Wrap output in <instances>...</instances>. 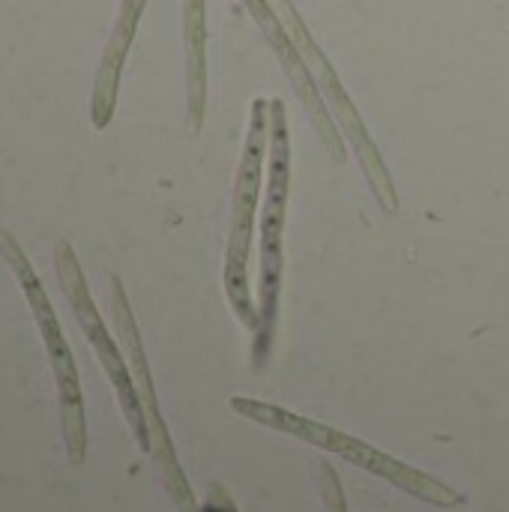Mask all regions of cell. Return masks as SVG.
Returning a JSON list of instances; mask_svg holds the SVG:
<instances>
[{
  "label": "cell",
  "mask_w": 509,
  "mask_h": 512,
  "mask_svg": "<svg viewBox=\"0 0 509 512\" xmlns=\"http://www.w3.org/2000/svg\"><path fill=\"white\" fill-rule=\"evenodd\" d=\"M222 512H234V507L231 504H222Z\"/></svg>",
  "instance_id": "12"
},
{
  "label": "cell",
  "mask_w": 509,
  "mask_h": 512,
  "mask_svg": "<svg viewBox=\"0 0 509 512\" xmlns=\"http://www.w3.org/2000/svg\"><path fill=\"white\" fill-rule=\"evenodd\" d=\"M321 495H324V504H327V512H348L345 507V495H342V486L333 474L330 465H321Z\"/></svg>",
  "instance_id": "11"
},
{
  "label": "cell",
  "mask_w": 509,
  "mask_h": 512,
  "mask_svg": "<svg viewBox=\"0 0 509 512\" xmlns=\"http://www.w3.org/2000/svg\"><path fill=\"white\" fill-rule=\"evenodd\" d=\"M183 39H186V114L189 132L198 135L207 108V12L204 0H183Z\"/></svg>",
  "instance_id": "10"
},
{
  "label": "cell",
  "mask_w": 509,
  "mask_h": 512,
  "mask_svg": "<svg viewBox=\"0 0 509 512\" xmlns=\"http://www.w3.org/2000/svg\"><path fill=\"white\" fill-rule=\"evenodd\" d=\"M147 0H123L117 21L111 27L99 72H96V84H93V99H90V120L96 129H105L114 117V105H117V87H120V72L129 54V45L135 39L141 12H144Z\"/></svg>",
  "instance_id": "9"
},
{
  "label": "cell",
  "mask_w": 509,
  "mask_h": 512,
  "mask_svg": "<svg viewBox=\"0 0 509 512\" xmlns=\"http://www.w3.org/2000/svg\"><path fill=\"white\" fill-rule=\"evenodd\" d=\"M240 3L246 6V12L255 18V24L261 27V33H264L267 42L273 45V51H276L279 63L285 66V72H288V78H291L297 96H300V102L306 105L309 120H312L318 138L324 141L327 153H330L336 162H345L348 147H345V138H342V132H339V123H336V117L330 114V108H327V102H324V96H321V90H318V84H315V78H312V72H309L303 54H300V48H297L294 39L288 36L285 24L279 21V15L273 12V6H270L267 0H240Z\"/></svg>",
  "instance_id": "8"
},
{
  "label": "cell",
  "mask_w": 509,
  "mask_h": 512,
  "mask_svg": "<svg viewBox=\"0 0 509 512\" xmlns=\"http://www.w3.org/2000/svg\"><path fill=\"white\" fill-rule=\"evenodd\" d=\"M0 255L6 258V264L12 267L15 279L21 282V291L33 309V318L39 324V333L45 339L48 357H51V369L57 378V390H60V411H63V441L69 450L72 462L84 459L87 450V432H84V411H81V390H78V375H75V363L69 354V345L63 339V330L57 324V315L48 303V294L39 282V276L33 273L24 249L18 246V240L6 231H0Z\"/></svg>",
  "instance_id": "5"
},
{
  "label": "cell",
  "mask_w": 509,
  "mask_h": 512,
  "mask_svg": "<svg viewBox=\"0 0 509 512\" xmlns=\"http://www.w3.org/2000/svg\"><path fill=\"white\" fill-rule=\"evenodd\" d=\"M111 312H114V324H117L120 342H123V348L129 354L138 393L144 399V417H147V429H150V450L156 456V465L162 471V480H165L171 498L177 501L180 512H195V498H192V492L186 486V477H183V471L177 465L174 447L168 441V432H165V423H162V414H159V405H156V393H153L147 357H144L141 336H138V327H135V318H132V309H129V300H126V291H123L120 279H111Z\"/></svg>",
  "instance_id": "7"
},
{
  "label": "cell",
  "mask_w": 509,
  "mask_h": 512,
  "mask_svg": "<svg viewBox=\"0 0 509 512\" xmlns=\"http://www.w3.org/2000/svg\"><path fill=\"white\" fill-rule=\"evenodd\" d=\"M231 408L252 420V423H261L273 432H282V435H291L297 441H306V444H315L327 453H336L342 456L345 462L357 465V468H366L369 474L381 477V480H390L393 486L411 492L414 498L426 501V504H435V507H456L462 504V495L453 492L450 486H444L441 480L423 474V471H414L411 465L369 447L366 441L354 438V435H345L339 429H330L324 423H315L309 417H300V414H291L285 408H276V405H267V402H258V399H231Z\"/></svg>",
  "instance_id": "1"
},
{
  "label": "cell",
  "mask_w": 509,
  "mask_h": 512,
  "mask_svg": "<svg viewBox=\"0 0 509 512\" xmlns=\"http://www.w3.org/2000/svg\"><path fill=\"white\" fill-rule=\"evenodd\" d=\"M267 3L273 6V12H276L279 21L285 24L288 36H291L294 45L300 48V54H303V60H306V66H309V72H312V78H315L321 96H324V102L333 108V117H336L342 135L348 138L351 150L357 153L360 168H363V174H366V180H369V186H372L378 204H381L387 213H396V210H399V195H396L393 177H390V171H387V165H384V159H381L378 144L372 141V135H369V129H366V123H363L357 105L351 102L348 90L342 87V81H339L333 63L327 60V54L321 51V45L312 39L309 27L303 24L297 6H294L291 0H267Z\"/></svg>",
  "instance_id": "4"
},
{
  "label": "cell",
  "mask_w": 509,
  "mask_h": 512,
  "mask_svg": "<svg viewBox=\"0 0 509 512\" xmlns=\"http://www.w3.org/2000/svg\"><path fill=\"white\" fill-rule=\"evenodd\" d=\"M267 156H270V102L255 99L252 114H249V132H246L240 165H237L231 228H228V246H225V294L237 321L252 330L258 327V312L249 294V246H252V225H255V207L261 195Z\"/></svg>",
  "instance_id": "2"
},
{
  "label": "cell",
  "mask_w": 509,
  "mask_h": 512,
  "mask_svg": "<svg viewBox=\"0 0 509 512\" xmlns=\"http://www.w3.org/2000/svg\"><path fill=\"white\" fill-rule=\"evenodd\" d=\"M54 267H57L60 288H63V294H66V300H69V306H72V312H75L81 330L87 333L90 345L96 348V354H99V360H102V366H105V372H108V378H111L117 396H120L123 414H126V420H129V426H132V432H135L141 450H150V429H147V417H144V411H141V402H138V396H135V384H132V378H129V369H126V363H123L117 345L111 342V336H108V330H105V324H102V318H99V312H96V303H93V297H90L87 279H84V273H81V267H78V258H75L69 240H60V243H57V249H54Z\"/></svg>",
  "instance_id": "6"
},
{
  "label": "cell",
  "mask_w": 509,
  "mask_h": 512,
  "mask_svg": "<svg viewBox=\"0 0 509 512\" xmlns=\"http://www.w3.org/2000/svg\"><path fill=\"white\" fill-rule=\"evenodd\" d=\"M270 174L261 210V279H258V327H255V363H261L273 342L282 294V240L291 189V138L282 99H270Z\"/></svg>",
  "instance_id": "3"
}]
</instances>
